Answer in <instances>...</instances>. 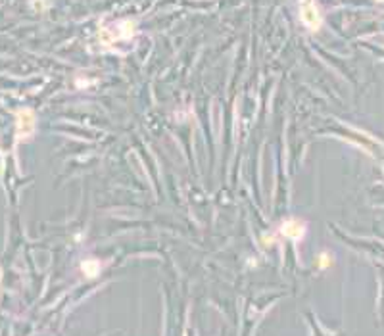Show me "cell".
Masks as SVG:
<instances>
[{"label": "cell", "mask_w": 384, "mask_h": 336, "mask_svg": "<svg viewBox=\"0 0 384 336\" xmlns=\"http://www.w3.org/2000/svg\"><path fill=\"white\" fill-rule=\"evenodd\" d=\"M35 129V114L31 110L17 112V138H27Z\"/></svg>", "instance_id": "2"}, {"label": "cell", "mask_w": 384, "mask_h": 336, "mask_svg": "<svg viewBox=\"0 0 384 336\" xmlns=\"http://www.w3.org/2000/svg\"><path fill=\"white\" fill-rule=\"evenodd\" d=\"M83 269H85V273H87L89 277L98 275V263L96 262H85L83 263Z\"/></svg>", "instance_id": "4"}, {"label": "cell", "mask_w": 384, "mask_h": 336, "mask_svg": "<svg viewBox=\"0 0 384 336\" xmlns=\"http://www.w3.org/2000/svg\"><path fill=\"white\" fill-rule=\"evenodd\" d=\"M300 19L310 31H317L323 25V15L315 0H300Z\"/></svg>", "instance_id": "1"}, {"label": "cell", "mask_w": 384, "mask_h": 336, "mask_svg": "<svg viewBox=\"0 0 384 336\" xmlns=\"http://www.w3.org/2000/svg\"><path fill=\"white\" fill-rule=\"evenodd\" d=\"M304 231H306V227H304V223L302 221H286L284 225H282V233L286 234L288 238H294V240H298V238H302L304 236Z\"/></svg>", "instance_id": "3"}, {"label": "cell", "mask_w": 384, "mask_h": 336, "mask_svg": "<svg viewBox=\"0 0 384 336\" xmlns=\"http://www.w3.org/2000/svg\"><path fill=\"white\" fill-rule=\"evenodd\" d=\"M377 2H384V0H377Z\"/></svg>", "instance_id": "5"}]
</instances>
